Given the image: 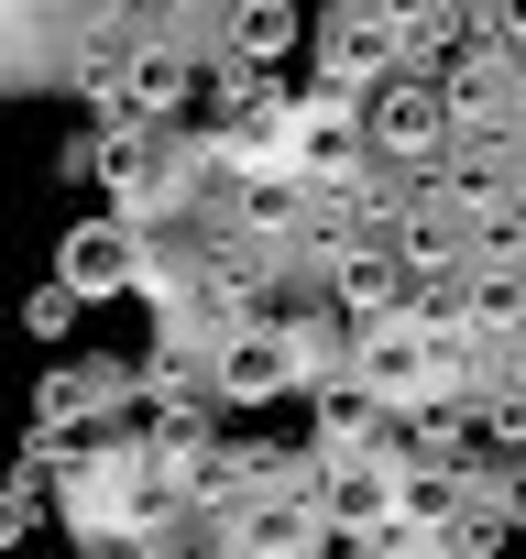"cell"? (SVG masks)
<instances>
[{"label": "cell", "instance_id": "cell-3", "mask_svg": "<svg viewBox=\"0 0 526 559\" xmlns=\"http://www.w3.org/2000/svg\"><path fill=\"white\" fill-rule=\"evenodd\" d=\"M362 143H373L384 176H428V165H450V154H461L450 88H439V78H395V88H373V99H362Z\"/></svg>", "mask_w": 526, "mask_h": 559}, {"label": "cell", "instance_id": "cell-7", "mask_svg": "<svg viewBox=\"0 0 526 559\" xmlns=\"http://www.w3.org/2000/svg\"><path fill=\"white\" fill-rule=\"evenodd\" d=\"M319 274H330V308H340L351 330H395V319H417V263H406V230H395V241H351V252H330Z\"/></svg>", "mask_w": 526, "mask_h": 559}, {"label": "cell", "instance_id": "cell-2", "mask_svg": "<svg viewBox=\"0 0 526 559\" xmlns=\"http://www.w3.org/2000/svg\"><path fill=\"white\" fill-rule=\"evenodd\" d=\"M319 88L340 99H373L406 78V12H384V0H340V12H319V45H308Z\"/></svg>", "mask_w": 526, "mask_h": 559}, {"label": "cell", "instance_id": "cell-11", "mask_svg": "<svg viewBox=\"0 0 526 559\" xmlns=\"http://www.w3.org/2000/svg\"><path fill=\"white\" fill-rule=\"evenodd\" d=\"M77 319H88V297H67L56 274H45V286H34V308H23V330H34V341H77Z\"/></svg>", "mask_w": 526, "mask_h": 559}, {"label": "cell", "instance_id": "cell-13", "mask_svg": "<svg viewBox=\"0 0 526 559\" xmlns=\"http://www.w3.org/2000/svg\"><path fill=\"white\" fill-rule=\"evenodd\" d=\"M493 504H504V515H515V537H526V461H504V472H493Z\"/></svg>", "mask_w": 526, "mask_h": 559}, {"label": "cell", "instance_id": "cell-9", "mask_svg": "<svg viewBox=\"0 0 526 559\" xmlns=\"http://www.w3.org/2000/svg\"><path fill=\"white\" fill-rule=\"evenodd\" d=\"M297 45H319V23L297 12V0H241V12L219 23V56H230V67H263V78H275Z\"/></svg>", "mask_w": 526, "mask_h": 559}, {"label": "cell", "instance_id": "cell-10", "mask_svg": "<svg viewBox=\"0 0 526 559\" xmlns=\"http://www.w3.org/2000/svg\"><path fill=\"white\" fill-rule=\"evenodd\" d=\"M34 526H56V461H34V450H23L12 493H0V548H23Z\"/></svg>", "mask_w": 526, "mask_h": 559}, {"label": "cell", "instance_id": "cell-1", "mask_svg": "<svg viewBox=\"0 0 526 559\" xmlns=\"http://www.w3.org/2000/svg\"><path fill=\"white\" fill-rule=\"evenodd\" d=\"M56 526L77 559H132L154 526H187L176 515V472H165V439L143 428H110L88 450L56 461Z\"/></svg>", "mask_w": 526, "mask_h": 559}, {"label": "cell", "instance_id": "cell-5", "mask_svg": "<svg viewBox=\"0 0 526 559\" xmlns=\"http://www.w3.org/2000/svg\"><path fill=\"white\" fill-rule=\"evenodd\" d=\"M406 493H417L406 450H373V461H340V472H319V515H330V537H340V548H373V537H395V526H406Z\"/></svg>", "mask_w": 526, "mask_h": 559}, {"label": "cell", "instance_id": "cell-8", "mask_svg": "<svg viewBox=\"0 0 526 559\" xmlns=\"http://www.w3.org/2000/svg\"><path fill=\"white\" fill-rule=\"evenodd\" d=\"M373 450H395V417H384L351 373H340V384H319V395H308V461H319V472H340V461H373Z\"/></svg>", "mask_w": 526, "mask_h": 559}, {"label": "cell", "instance_id": "cell-6", "mask_svg": "<svg viewBox=\"0 0 526 559\" xmlns=\"http://www.w3.org/2000/svg\"><path fill=\"white\" fill-rule=\"evenodd\" d=\"M143 263H154V230H132V219L88 209V219L56 241V286H67V297H88V308H110V297H143Z\"/></svg>", "mask_w": 526, "mask_h": 559}, {"label": "cell", "instance_id": "cell-12", "mask_svg": "<svg viewBox=\"0 0 526 559\" xmlns=\"http://www.w3.org/2000/svg\"><path fill=\"white\" fill-rule=\"evenodd\" d=\"M132 559H208V548H198V526H154Z\"/></svg>", "mask_w": 526, "mask_h": 559}, {"label": "cell", "instance_id": "cell-4", "mask_svg": "<svg viewBox=\"0 0 526 559\" xmlns=\"http://www.w3.org/2000/svg\"><path fill=\"white\" fill-rule=\"evenodd\" d=\"M198 548H208V559H330L340 537H330V515H319V483H297V493H252V504L208 515Z\"/></svg>", "mask_w": 526, "mask_h": 559}]
</instances>
